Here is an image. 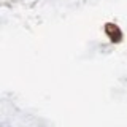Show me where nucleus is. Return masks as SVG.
Instances as JSON below:
<instances>
[]
</instances>
